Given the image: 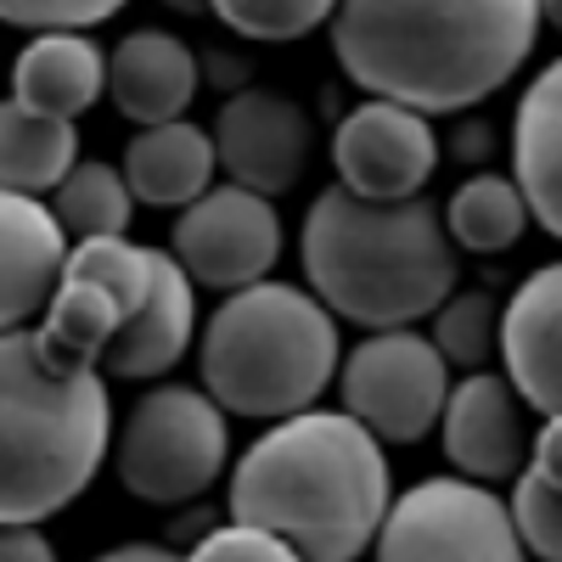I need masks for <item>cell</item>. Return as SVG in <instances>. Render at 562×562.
<instances>
[{"label": "cell", "instance_id": "9", "mask_svg": "<svg viewBox=\"0 0 562 562\" xmlns=\"http://www.w3.org/2000/svg\"><path fill=\"white\" fill-rule=\"evenodd\" d=\"M169 254L186 265V276L209 293H231L270 276L281 259V214L276 198L237 180H214L186 209H175Z\"/></svg>", "mask_w": 562, "mask_h": 562}, {"label": "cell", "instance_id": "35", "mask_svg": "<svg viewBox=\"0 0 562 562\" xmlns=\"http://www.w3.org/2000/svg\"><path fill=\"white\" fill-rule=\"evenodd\" d=\"M164 7L180 18H209V0H164Z\"/></svg>", "mask_w": 562, "mask_h": 562}, {"label": "cell", "instance_id": "25", "mask_svg": "<svg viewBox=\"0 0 562 562\" xmlns=\"http://www.w3.org/2000/svg\"><path fill=\"white\" fill-rule=\"evenodd\" d=\"M63 270L102 281V288L119 299V310L135 315L140 299H147V288H153V248L130 243L124 231H119V237H79V243H68V265Z\"/></svg>", "mask_w": 562, "mask_h": 562}, {"label": "cell", "instance_id": "30", "mask_svg": "<svg viewBox=\"0 0 562 562\" xmlns=\"http://www.w3.org/2000/svg\"><path fill=\"white\" fill-rule=\"evenodd\" d=\"M529 473L546 479L551 490H562V411H546L540 434L529 439Z\"/></svg>", "mask_w": 562, "mask_h": 562}, {"label": "cell", "instance_id": "1", "mask_svg": "<svg viewBox=\"0 0 562 562\" xmlns=\"http://www.w3.org/2000/svg\"><path fill=\"white\" fill-rule=\"evenodd\" d=\"M333 57L360 97L467 113L518 79L540 40V0H338Z\"/></svg>", "mask_w": 562, "mask_h": 562}, {"label": "cell", "instance_id": "20", "mask_svg": "<svg viewBox=\"0 0 562 562\" xmlns=\"http://www.w3.org/2000/svg\"><path fill=\"white\" fill-rule=\"evenodd\" d=\"M74 164H79V119L34 113L18 97L0 102V186L52 198Z\"/></svg>", "mask_w": 562, "mask_h": 562}, {"label": "cell", "instance_id": "27", "mask_svg": "<svg viewBox=\"0 0 562 562\" xmlns=\"http://www.w3.org/2000/svg\"><path fill=\"white\" fill-rule=\"evenodd\" d=\"M512 524H518L524 551H535L546 562H562V490L535 479L529 467L512 479Z\"/></svg>", "mask_w": 562, "mask_h": 562}, {"label": "cell", "instance_id": "2", "mask_svg": "<svg viewBox=\"0 0 562 562\" xmlns=\"http://www.w3.org/2000/svg\"><path fill=\"white\" fill-rule=\"evenodd\" d=\"M231 518L259 524L310 562H349L371 551L394 501L383 439L349 411L304 405L276 416L231 467Z\"/></svg>", "mask_w": 562, "mask_h": 562}, {"label": "cell", "instance_id": "3", "mask_svg": "<svg viewBox=\"0 0 562 562\" xmlns=\"http://www.w3.org/2000/svg\"><path fill=\"white\" fill-rule=\"evenodd\" d=\"M113 394L97 360L63 355L40 326L0 333V524H45L102 473Z\"/></svg>", "mask_w": 562, "mask_h": 562}, {"label": "cell", "instance_id": "32", "mask_svg": "<svg viewBox=\"0 0 562 562\" xmlns=\"http://www.w3.org/2000/svg\"><path fill=\"white\" fill-rule=\"evenodd\" d=\"M102 562H180V546H153V540H124L108 546Z\"/></svg>", "mask_w": 562, "mask_h": 562}, {"label": "cell", "instance_id": "13", "mask_svg": "<svg viewBox=\"0 0 562 562\" xmlns=\"http://www.w3.org/2000/svg\"><path fill=\"white\" fill-rule=\"evenodd\" d=\"M198 344V281L169 248H153V288L135 315L102 349V371L113 383H158Z\"/></svg>", "mask_w": 562, "mask_h": 562}, {"label": "cell", "instance_id": "16", "mask_svg": "<svg viewBox=\"0 0 562 562\" xmlns=\"http://www.w3.org/2000/svg\"><path fill=\"white\" fill-rule=\"evenodd\" d=\"M203 57L169 29H130L108 52V97L130 124H164L192 113L203 90Z\"/></svg>", "mask_w": 562, "mask_h": 562}, {"label": "cell", "instance_id": "21", "mask_svg": "<svg viewBox=\"0 0 562 562\" xmlns=\"http://www.w3.org/2000/svg\"><path fill=\"white\" fill-rule=\"evenodd\" d=\"M439 214H445L450 243L461 254H479V259L512 254V248L524 243V231L535 225L524 186L512 180V175H467Z\"/></svg>", "mask_w": 562, "mask_h": 562}, {"label": "cell", "instance_id": "8", "mask_svg": "<svg viewBox=\"0 0 562 562\" xmlns=\"http://www.w3.org/2000/svg\"><path fill=\"white\" fill-rule=\"evenodd\" d=\"M371 551L383 562H416V557L518 562L524 540L518 524H512V501H501L495 484L450 473V479H422L405 495H394Z\"/></svg>", "mask_w": 562, "mask_h": 562}, {"label": "cell", "instance_id": "12", "mask_svg": "<svg viewBox=\"0 0 562 562\" xmlns=\"http://www.w3.org/2000/svg\"><path fill=\"white\" fill-rule=\"evenodd\" d=\"M439 445L445 461L467 479L506 484L529 467V428H524V400L501 371H467L461 383H450L445 411H439Z\"/></svg>", "mask_w": 562, "mask_h": 562}, {"label": "cell", "instance_id": "31", "mask_svg": "<svg viewBox=\"0 0 562 562\" xmlns=\"http://www.w3.org/2000/svg\"><path fill=\"white\" fill-rule=\"evenodd\" d=\"M0 557L52 562V540H45V524H0Z\"/></svg>", "mask_w": 562, "mask_h": 562}, {"label": "cell", "instance_id": "4", "mask_svg": "<svg viewBox=\"0 0 562 562\" xmlns=\"http://www.w3.org/2000/svg\"><path fill=\"white\" fill-rule=\"evenodd\" d=\"M299 259L310 293L366 333L428 321L461 276V248L450 243L439 203L422 192L378 203L349 186H326L299 225Z\"/></svg>", "mask_w": 562, "mask_h": 562}, {"label": "cell", "instance_id": "34", "mask_svg": "<svg viewBox=\"0 0 562 562\" xmlns=\"http://www.w3.org/2000/svg\"><path fill=\"white\" fill-rule=\"evenodd\" d=\"M220 90L231 85V90H237V85H248V63H237V57H214V74H209Z\"/></svg>", "mask_w": 562, "mask_h": 562}, {"label": "cell", "instance_id": "10", "mask_svg": "<svg viewBox=\"0 0 562 562\" xmlns=\"http://www.w3.org/2000/svg\"><path fill=\"white\" fill-rule=\"evenodd\" d=\"M214 158L225 180L254 186L265 198H288L315 158V119L299 97L270 85H237L214 119Z\"/></svg>", "mask_w": 562, "mask_h": 562}, {"label": "cell", "instance_id": "28", "mask_svg": "<svg viewBox=\"0 0 562 562\" xmlns=\"http://www.w3.org/2000/svg\"><path fill=\"white\" fill-rule=\"evenodd\" d=\"M186 551L203 557V562H293L288 540L259 529V524H243V518H220L209 535H198Z\"/></svg>", "mask_w": 562, "mask_h": 562}, {"label": "cell", "instance_id": "5", "mask_svg": "<svg viewBox=\"0 0 562 562\" xmlns=\"http://www.w3.org/2000/svg\"><path fill=\"white\" fill-rule=\"evenodd\" d=\"M344 360L338 315L293 281H248L220 299L198 333V383L225 416L276 422L321 405Z\"/></svg>", "mask_w": 562, "mask_h": 562}, {"label": "cell", "instance_id": "24", "mask_svg": "<svg viewBox=\"0 0 562 562\" xmlns=\"http://www.w3.org/2000/svg\"><path fill=\"white\" fill-rule=\"evenodd\" d=\"M428 338L456 371H479V366H490V355L501 344V310L484 288H467V293L450 288L439 299V310L428 315Z\"/></svg>", "mask_w": 562, "mask_h": 562}, {"label": "cell", "instance_id": "14", "mask_svg": "<svg viewBox=\"0 0 562 562\" xmlns=\"http://www.w3.org/2000/svg\"><path fill=\"white\" fill-rule=\"evenodd\" d=\"M501 366L529 411H562V259L518 281L501 310Z\"/></svg>", "mask_w": 562, "mask_h": 562}, {"label": "cell", "instance_id": "11", "mask_svg": "<svg viewBox=\"0 0 562 562\" xmlns=\"http://www.w3.org/2000/svg\"><path fill=\"white\" fill-rule=\"evenodd\" d=\"M333 169L338 186H349L360 198H378V203L416 198L439 169V130L428 113L405 102L366 97L333 130Z\"/></svg>", "mask_w": 562, "mask_h": 562}, {"label": "cell", "instance_id": "29", "mask_svg": "<svg viewBox=\"0 0 562 562\" xmlns=\"http://www.w3.org/2000/svg\"><path fill=\"white\" fill-rule=\"evenodd\" d=\"M130 0H0V23H12L23 34L40 29H97L119 18Z\"/></svg>", "mask_w": 562, "mask_h": 562}, {"label": "cell", "instance_id": "33", "mask_svg": "<svg viewBox=\"0 0 562 562\" xmlns=\"http://www.w3.org/2000/svg\"><path fill=\"white\" fill-rule=\"evenodd\" d=\"M214 524H220V512H209V506H192L186 518H175V546L186 551V546H192L198 535H209Z\"/></svg>", "mask_w": 562, "mask_h": 562}, {"label": "cell", "instance_id": "36", "mask_svg": "<svg viewBox=\"0 0 562 562\" xmlns=\"http://www.w3.org/2000/svg\"><path fill=\"white\" fill-rule=\"evenodd\" d=\"M540 23H551L562 34V0H540Z\"/></svg>", "mask_w": 562, "mask_h": 562}, {"label": "cell", "instance_id": "23", "mask_svg": "<svg viewBox=\"0 0 562 562\" xmlns=\"http://www.w3.org/2000/svg\"><path fill=\"white\" fill-rule=\"evenodd\" d=\"M119 321H124V310H119V299L102 288V281L63 270L52 304H45V326H40V333L52 338L63 355H74V360H97V366H102V349L113 344Z\"/></svg>", "mask_w": 562, "mask_h": 562}, {"label": "cell", "instance_id": "26", "mask_svg": "<svg viewBox=\"0 0 562 562\" xmlns=\"http://www.w3.org/2000/svg\"><path fill=\"white\" fill-rule=\"evenodd\" d=\"M338 0H209V18L259 45H293L333 23Z\"/></svg>", "mask_w": 562, "mask_h": 562}, {"label": "cell", "instance_id": "6", "mask_svg": "<svg viewBox=\"0 0 562 562\" xmlns=\"http://www.w3.org/2000/svg\"><path fill=\"white\" fill-rule=\"evenodd\" d=\"M108 461L124 495L147 506H192L225 479L231 461L225 411L209 389L153 383L130 405L124 422H113Z\"/></svg>", "mask_w": 562, "mask_h": 562}, {"label": "cell", "instance_id": "15", "mask_svg": "<svg viewBox=\"0 0 562 562\" xmlns=\"http://www.w3.org/2000/svg\"><path fill=\"white\" fill-rule=\"evenodd\" d=\"M68 265V231L52 203L0 186V333L45 315Z\"/></svg>", "mask_w": 562, "mask_h": 562}, {"label": "cell", "instance_id": "18", "mask_svg": "<svg viewBox=\"0 0 562 562\" xmlns=\"http://www.w3.org/2000/svg\"><path fill=\"white\" fill-rule=\"evenodd\" d=\"M119 169L140 209H186L198 192L214 186L220 158H214V135L180 113L164 124H135Z\"/></svg>", "mask_w": 562, "mask_h": 562}, {"label": "cell", "instance_id": "22", "mask_svg": "<svg viewBox=\"0 0 562 562\" xmlns=\"http://www.w3.org/2000/svg\"><path fill=\"white\" fill-rule=\"evenodd\" d=\"M52 214L63 220L68 243L79 237H119L130 231V214H135V192L119 164H102V158H79L52 192Z\"/></svg>", "mask_w": 562, "mask_h": 562}, {"label": "cell", "instance_id": "17", "mask_svg": "<svg viewBox=\"0 0 562 562\" xmlns=\"http://www.w3.org/2000/svg\"><path fill=\"white\" fill-rule=\"evenodd\" d=\"M12 97L34 113L85 119L108 97V52L90 29H40L12 63Z\"/></svg>", "mask_w": 562, "mask_h": 562}, {"label": "cell", "instance_id": "7", "mask_svg": "<svg viewBox=\"0 0 562 562\" xmlns=\"http://www.w3.org/2000/svg\"><path fill=\"white\" fill-rule=\"evenodd\" d=\"M338 400L360 416L383 445H422L439 428L450 394V360L434 349L428 333L411 326H378L338 360Z\"/></svg>", "mask_w": 562, "mask_h": 562}, {"label": "cell", "instance_id": "19", "mask_svg": "<svg viewBox=\"0 0 562 562\" xmlns=\"http://www.w3.org/2000/svg\"><path fill=\"white\" fill-rule=\"evenodd\" d=\"M512 180L524 186L540 231L562 243V57L529 79L512 113Z\"/></svg>", "mask_w": 562, "mask_h": 562}]
</instances>
